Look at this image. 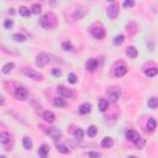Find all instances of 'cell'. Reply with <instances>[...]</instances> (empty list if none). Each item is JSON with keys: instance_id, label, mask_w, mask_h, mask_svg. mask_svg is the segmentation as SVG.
<instances>
[{"instance_id": "1", "label": "cell", "mask_w": 158, "mask_h": 158, "mask_svg": "<svg viewBox=\"0 0 158 158\" xmlns=\"http://www.w3.org/2000/svg\"><path fill=\"white\" fill-rule=\"evenodd\" d=\"M56 24H57V19L52 13L45 14V15L41 16V19H40V25L43 28H47V30L53 28L56 26Z\"/></svg>"}, {"instance_id": "2", "label": "cell", "mask_w": 158, "mask_h": 158, "mask_svg": "<svg viewBox=\"0 0 158 158\" xmlns=\"http://www.w3.org/2000/svg\"><path fill=\"white\" fill-rule=\"evenodd\" d=\"M52 56L48 55V53H46V52H42V53H40L36 58V64H37V67L40 68H43L45 66H47V64L52 61L51 60Z\"/></svg>"}, {"instance_id": "3", "label": "cell", "mask_w": 158, "mask_h": 158, "mask_svg": "<svg viewBox=\"0 0 158 158\" xmlns=\"http://www.w3.org/2000/svg\"><path fill=\"white\" fill-rule=\"evenodd\" d=\"M108 96H109V99L113 103H116L119 100V98H120V95H121V89L120 88H118V86H114V88H110V89L108 90Z\"/></svg>"}, {"instance_id": "4", "label": "cell", "mask_w": 158, "mask_h": 158, "mask_svg": "<svg viewBox=\"0 0 158 158\" xmlns=\"http://www.w3.org/2000/svg\"><path fill=\"white\" fill-rule=\"evenodd\" d=\"M24 73L27 75V77H30L31 79H33V80H42V74H40L38 72H36L35 69H31V68H25L24 69Z\"/></svg>"}, {"instance_id": "5", "label": "cell", "mask_w": 158, "mask_h": 158, "mask_svg": "<svg viewBox=\"0 0 158 158\" xmlns=\"http://www.w3.org/2000/svg\"><path fill=\"white\" fill-rule=\"evenodd\" d=\"M15 96H16V99H19V100H26L27 96H28V91H27L26 88L19 86L15 90Z\"/></svg>"}, {"instance_id": "6", "label": "cell", "mask_w": 158, "mask_h": 158, "mask_svg": "<svg viewBox=\"0 0 158 158\" xmlns=\"http://www.w3.org/2000/svg\"><path fill=\"white\" fill-rule=\"evenodd\" d=\"M108 15L111 17V19H115V17L119 15V5L115 4V3L111 4L108 9Z\"/></svg>"}, {"instance_id": "7", "label": "cell", "mask_w": 158, "mask_h": 158, "mask_svg": "<svg viewBox=\"0 0 158 158\" xmlns=\"http://www.w3.org/2000/svg\"><path fill=\"white\" fill-rule=\"evenodd\" d=\"M86 13H88L86 8H84V6H80V8H78L77 10L74 11V14H73L74 20H80V19H83V17L86 15Z\"/></svg>"}, {"instance_id": "8", "label": "cell", "mask_w": 158, "mask_h": 158, "mask_svg": "<svg viewBox=\"0 0 158 158\" xmlns=\"http://www.w3.org/2000/svg\"><path fill=\"white\" fill-rule=\"evenodd\" d=\"M85 67H86V69H88L89 72H94L95 69L98 68V61L94 60V58H90V60L86 61Z\"/></svg>"}, {"instance_id": "9", "label": "cell", "mask_w": 158, "mask_h": 158, "mask_svg": "<svg viewBox=\"0 0 158 158\" xmlns=\"http://www.w3.org/2000/svg\"><path fill=\"white\" fill-rule=\"evenodd\" d=\"M91 33H93V36H94L96 40H103L104 37H105V30L103 27H96V28H94V30L91 31Z\"/></svg>"}, {"instance_id": "10", "label": "cell", "mask_w": 158, "mask_h": 158, "mask_svg": "<svg viewBox=\"0 0 158 158\" xmlns=\"http://www.w3.org/2000/svg\"><path fill=\"white\" fill-rule=\"evenodd\" d=\"M47 133H48L53 140H58V138L61 137V135H62V132H61L60 128H56V127H51V128H48V130H47Z\"/></svg>"}, {"instance_id": "11", "label": "cell", "mask_w": 158, "mask_h": 158, "mask_svg": "<svg viewBox=\"0 0 158 158\" xmlns=\"http://www.w3.org/2000/svg\"><path fill=\"white\" fill-rule=\"evenodd\" d=\"M58 93H60V95L66 96V98H73L74 96L73 91L67 89V88H64V86H60V88H58Z\"/></svg>"}, {"instance_id": "12", "label": "cell", "mask_w": 158, "mask_h": 158, "mask_svg": "<svg viewBox=\"0 0 158 158\" xmlns=\"http://www.w3.org/2000/svg\"><path fill=\"white\" fill-rule=\"evenodd\" d=\"M140 137H141V136H140V135L136 131H133V130H128L126 132V138L130 140V141H132V142H136Z\"/></svg>"}, {"instance_id": "13", "label": "cell", "mask_w": 158, "mask_h": 158, "mask_svg": "<svg viewBox=\"0 0 158 158\" xmlns=\"http://www.w3.org/2000/svg\"><path fill=\"white\" fill-rule=\"evenodd\" d=\"M48 151H50V147L47 145H42L41 147L38 148V156L41 158H47V154H48Z\"/></svg>"}, {"instance_id": "14", "label": "cell", "mask_w": 158, "mask_h": 158, "mask_svg": "<svg viewBox=\"0 0 158 158\" xmlns=\"http://www.w3.org/2000/svg\"><path fill=\"white\" fill-rule=\"evenodd\" d=\"M98 108H99V110H100L101 113H105V111L108 110V108H109V101L106 100V99H100L99 103H98Z\"/></svg>"}, {"instance_id": "15", "label": "cell", "mask_w": 158, "mask_h": 158, "mask_svg": "<svg viewBox=\"0 0 158 158\" xmlns=\"http://www.w3.org/2000/svg\"><path fill=\"white\" fill-rule=\"evenodd\" d=\"M126 73H127V68L125 66H119L118 68L115 69V77H118V78L124 77Z\"/></svg>"}, {"instance_id": "16", "label": "cell", "mask_w": 158, "mask_h": 158, "mask_svg": "<svg viewBox=\"0 0 158 158\" xmlns=\"http://www.w3.org/2000/svg\"><path fill=\"white\" fill-rule=\"evenodd\" d=\"M90 110H91V105L89 103H84V104H81L79 106V113L83 114V115L90 113Z\"/></svg>"}, {"instance_id": "17", "label": "cell", "mask_w": 158, "mask_h": 158, "mask_svg": "<svg viewBox=\"0 0 158 158\" xmlns=\"http://www.w3.org/2000/svg\"><path fill=\"white\" fill-rule=\"evenodd\" d=\"M53 103L57 108H64V106H67V101L64 100V99L62 96H57L53 99Z\"/></svg>"}, {"instance_id": "18", "label": "cell", "mask_w": 158, "mask_h": 158, "mask_svg": "<svg viewBox=\"0 0 158 158\" xmlns=\"http://www.w3.org/2000/svg\"><path fill=\"white\" fill-rule=\"evenodd\" d=\"M113 145H114V141H113V138H111V137H105V138H103L101 146H103L104 148H110V147H113Z\"/></svg>"}, {"instance_id": "19", "label": "cell", "mask_w": 158, "mask_h": 158, "mask_svg": "<svg viewBox=\"0 0 158 158\" xmlns=\"http://www.w3.org/2000/svg\"><path fill=\"white\" fill-rule=\"evenodd\" d=\"M43 119H45V121H47V122H53L55 119H56V116H55V114L52 113V111H45L43 113Z\"/></svg>"}, {"instance_id": "20", "label": "cell", "mask_w": 158, "mask_h": 158, "mask_svg": "<svg viewBox=\"0 0 158 158\" xmlns=\"http://www.w3.org/2000/svg\"><path fill=\"white\" fill-rule=\"evenodd\" d=\"M86 133H88V136H89V137H95L96 133H98L96 126H94V125L89 126V127H88V130H86Z\"/></svg>"}, {"instance_id": "21", "label": "cell", "mask_w": 158, "mask_h": 158, "mask_svg": "<svg viewBox=\"0 0 158 158\" xmlns=\"http://www.w3.org/2000/svg\"><path fill=\"white\" fill-rule=\"evenodd\" d=\"M10 141V135L8 132H1L0 133V143L6 145Z\"/></svg>"}, {"instance_id": "22", "label": "cell", "mask_w": 158, "mask_h": 158, "mask_svg": "<svg viewBox=\"0 0 158 158\" xmlns=\"http://www.w3.org/2000/svg\"><path fill=\"white\" fill-rule=\"evenodd\" d=\"M126 55L130 57V58H136V57H137V50L131 46V47H128V48L126 50Z\"/></svg>"}, {"instance_id": "23", "label": "cell", "mask_w": 158, "mask_h": 158, "mask_svg": "<svg viewBox=\"0 0 158 158\" xmlns=\"http://www.w3.org/2000/svg\"><path fill=\"white\" fill-rule=\"evenodd\" d=\"M15 67V64L13 63V62H9V63H6L5 66L3 67V73L4 74H8V73H10L11 71H13V68Z\"/></svg>"}, {"instance_id": "24", "label": "cell", "mask_w": 158, "mask_h": 158, "mask_svg": "<svg viewBox=\"0 0 158 158\" xmlns=\"http://www.w3.org/2000/svg\"><path fill=\"white\" fill-rule=\"evenodd\" d=\"M158 106V98L152 96L151 99H148V108L151 109H156Z\"/></svg>"}, {"instance_id": "25", "label": "cell", "mask_w": 158, "mask_h": 158, "mask_svg": "<svg viewBox=\"0 0 158 158\" xmlns=\"http://www.w3.org/2000/svg\"><path fill=\"white\" fill-rule=\"evenodd\" d=\"M22 145H24V148L25 149H31L32 148V141H31V138L24 137V140H22Z\"/></svg>"}, {"instance_id": "26", "label": "cell", "mask_w": 158, "mask_h": 158, "mask_svg": "<svg viewBox=\"0 0 158 158\" xmlns=\"http://www.w3.org/2000/svg\"><path fill=\"white\" fill-rule=\"evenodd\" d=\"M156 127H157V121H156L154 119H149L148 122H147V128H148V131H154Z\"/></svg>"}, {"instance_id": "27", "label": "cell", "mask_w": 158, "mask_h": 158, "mask_svg": "<svg viewBox=\"0 0 158 158\" xmlns=\"http://www.w3.org/2000/svg\"><path fill=\"white\" fill-rule=\"evenodd\" d=\"M19 13H20V15L21 16H30V14H31V10L30 9H27L26 6H21L20 9H19Z\"/></svg>"}, {"instance_id": "28", "label": "cell", "mask_w": 158, "mask_h": 158, "mask_svg": "<svg viewBox=\"0 0 158 158\" xmlns=\"http://www.w3.org/2000/svg\"><path fill=\"white\" fill-rule=\"evenodd\" d=\"M124 41H125V36H124V35H118V36H115V38H114V43L120 46V45L124 43Z\"/></svg>"}, {"instance_id": "29", "label": "cell", "mask_w": 158, "mask_h": 158, "mask_svg": "<svg viewBox=\"0 0 158 158\" xmlns=\"http://www.w3.org/2000/svg\"><path fill=\"white\" fill-rule=\"evenodd\" d=\"M157 73H158L157 68H149V69H146V71H145V74L147 75V77H154Z\"/></svg>"}, {"instance_id": "30", "label": "cell", "mask_w": 158, "mask_h": 158, "mask_svg": "<svg viewBox=\"0 0 158 158\" xmlns=\"http://www.w3.org/2000/svg\"><path fill=\"white\" fill-rule=\"evenodd\" d=\"M74 136H75V138H77L78 141H81V140H83V136H84V131L81 130V128H77L75 132H74Z\"/></svg>"}, {"instance_id": "31", "label": "cell", "mask_w": 158, "mask_h": 158, "mask_svg": "<svg viewBox=\"0 0 158 158\" xmlns=\"http://www.w3.org/2000/svg\"><path fill=\"white\" fill-rule=\"evenodd\" d=\"M13 40H15L16 42H25L26 37L24 36V35H21V33H15L13 36Z\"/></svg>"}, {"instance_id": "32", "label": "cell", "mask_w": 158, "mask_h": 158, "mask_svg": "<svg viewBox=\"0 0 158 158\" xmlns=\"http://www.w3.org/2000/svg\"><path fill=\"white\" fill-rule=\"evenodd\" d=\"M135 143H136V147H137V148H143V147H145V145H146V141H145V138L140 137Z\"/></svg>"}, {"instance_id": "33", "label": "cell", "mask_w": 158, "mask_h": 158, "mask_svg": "<svg viewBox=\"0 0 158 158\" xmlns=\"http://www.w3.org/2000/svg\"><path fill=\"white\" fill-rule=\"evenodd\" d=\"M62 47L64 51H73V46L71 42H68V41H66V42L62 43Z\"/></svg>"}, {"instance_id": "34", "label": "cell", "mask_w": 158, "mask_h": 158, "mask_svg": "<svg viewBox=\"0 0 158 158\" xmlns=\"http://www.w3.org/2000/svg\"><path fill=\"white\" fill-rule=\"evenodd\" d=\"M31 13L33 14H40L41 13V5L40 4H33L31 8Z\"/></svg>"}, {"instance_id": "35", "label": "cell", "mask_w": 158, "mask_h": 158, "mask_svg": "<svg viewBox=\"0 0 158 158\" xmlns=\"http://www.w3.org/2000/svg\"><path fill=\"white\" fill-rule=\"evenodd\" d=\"M57 149H58V152H61V153H64V154L69 152V149H68L64 145H57Z\"/></svg>"}, {"instance_id": "36", "label": "cell", "mask_w": 158, "mask_h": 158, "mask_svg": "<svg viewBox=\"0 0 158 158\" xmlns=\"http://www.w3.org/2000/svg\"><path fill=\"white\" fill-rule=\"evenodd\" d=\"M68 81L72 84H75L77 83V75H75L74 73H69L68 74Z\"/></svg>"}, {"instance_id": "37", "label": "cell", "mask_w": 158, "mask_h": 158, "mask_svg": "<svg viewBox=\"0 0 158 158\" xmlns=\"http://www.w3.org/2000/svg\"><path fill=\"white\" fill-rule=\"evenodd\" d=\"M13 25H14V21H13V20H10V19L4 21V27H5V28H8V30L13 27Z\"/></svg>"}, {"instance_id": "38", "label": "cell", "mask_w": 158, "mask_h": 158, "mask_svg": "<svg viewBox=\"0 0 158 158\" xmlns=\"http://www.w3.org/2000/svg\"><path fill=\"white\" fill-rule=\"evenodd\" d=\"M133 5H135V1H132V0H126V1H124L125 8H132Z\"/></svg>"}, {"instance_id": "39", "label": "cell", "mask_w": 158, "mask_h": 158, "mask_svg": "<svg viewBox=\"0 0 158 158\" xmlns=\"http://www.w3.org/2000/svg\"><path fill=\"white\" fill-rule=\"evenodd\" d=\"M88 157L89 158H100V154H99L98 152H89V153H88Z\"/></svg>"}, {"instance_id": "40", "label": "cell", "mask_w": 158, "mask_h": 158, "mask_svg": "<svg viewBox=\"0 0 158 158\" xmlns=\"http://www.w3.org/2000/svg\"><path fill=\"white\" fill-rule=\"evenodd\" d=\"M52 73H53V75H56V77H60V75L62 74V72L60 71V69H53V71H52Z\"/></svg>"}, {"instance_id": "41", "label": "cell", "mask_w": 158, "mask_h": 158, "mask_svg": "<svg viewBox=\"0 0 158 158\" xmlns=\"http://www.w3.org/2000/svg\"><path fill=\"white\" fill-rule=\"evenodd\" d=\"M127 158H137V157H135V156H130V157H127Z\"/></svg>"}, {"instance_id": "42", "label": "cell", "mask_w": 158, "mask_h": 158, "mask_svg": "<svg viewBox=\"0 0 158 158\" xmlns=\"http://www.w3.org/2000/svg\"><path fill=\"white\" fill-rule=\"evenodd\" d=\"M0 158H6V157H5V156H1V157H0Z\"/></svg>"}]
</instances>
